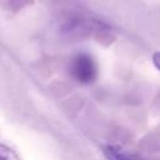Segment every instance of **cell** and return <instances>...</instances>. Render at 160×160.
<instances>
[{"mask_svg": "<svg viewBox=\"0 0 160 160\" xmlns=\"http://www.w3.org/2000/svg\"><path fill=\"white\" fill-rule=\"evenodd\" d=\"M0 160H21L19 155L9 146L0 144Z\"/></svg>", "mask_w": 160, "mask_h": 160, "instance_id": "obj_3", "label": "cell"}, {"mask_svg": "<svg viewBox=\"0 0 160 160\" xmlns=\"http://www.w3.org/2000/svg\"><path fill=\"white\" fill-rule=\"evenodd\" d=\"M70 74L78 82L90 84L98 76L96 62L86 52L76 54L70 62Z\"/></svg>", "mask_w": 160, "mask_h": 160, "instance_id": "obj_1", "label": "cell"}, {"mask_svg": "<svg viewBox=\"0 0 160 160\" xmlns=\"http://www.w3.org/2000/svg\"><path fill=\"white\" fill-rule=\"evenodd\" d=\"M104 155L106 156L108 160H145L140 158L136 154L129 152L128 150L118 146V145H105L102 148Z\"/></svg>", "mask_w": 160, "mask_h": 160, "instance_id": "obj_2", "label": "cell"}]
</instances>
